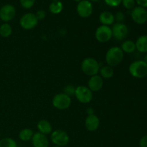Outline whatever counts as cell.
I'll return each instance as SVG.
<instances>
[{
    "instance_id": "obj_1",
    "label": "cell",
    "mask_w": 147,
    "mask_h": 147,
    "mask_svg": "<svg viewBox=\"0 0 147 147\" xmlns=\"http://www.w3.org/2000/svg\"><path fill=\"white\" fill-rule=\"evenodd\" d=\"M124 53L121 47H112L109 49L106 54V62L108 65L114 67L118 65L122 62Z\"/></svg>"
},
{
    "instance_id": "obj_2",
    "label": "cell",
    "mask_w": 147,
    "mask_h": 147,
    "mask_svg": "<svg viewBox=\"0 0 147 147\" xmlns=\"http://www.w3.org/2000/svg\"><path fill=\"white\" fill-rule=\"evenodd\" d=\"M100 64L93 57L85 58L81 63V70L87 76H91L98 75L100 70Z\"/></svg>"
},
{
    "instance_id": "obj_3",
    "label": "cell",
    "mask_w": 147,
    "mask_h": 147,
    "mask_svg": "<svg viewBox=\"0 0 147 147\" xmlns=\"http://www.w3.org/2000/svg\"><path fill=\"white\" fill-rule=\"evenodd\" d=\"M131 76L136 78H144L147 76V64L143 60H136L129 67Z\"/></svg>"
},
{
    "instance_id": "obj_4",
    "label": "cell",
    "mask_w": 147,
    "mask_h": 147,
    "mask_svg": "<svg viewBox=\"0 0 147 147\" xmlns=\"http://www.w3.org/2000/svg\"><path fill=\"white\" fill-rule=\"evenodd\" d=\"M50 134V139L52 142L57 146L63 147L66 146L69 143V135L65 131L57 129L53 131Z\"/></svg>"
},
{
    "instance_id": "obj_5",
    "label": "cell",
    "mask_w": 147,
    "mask_h": 147,
    "mask_svg": "<svg viewBox=\"0 0 147 147\" xmlns=\"http://www.w3.org/2000/svg\"><path fill=\"white\" fill-rule=\"evenodd\" d=\"M71 104V98L64 93H57L53 97V105L58 110H66Z\"/></svg>"
},
{
    "instance_id": "obj_6",
    "label": "cell",
    "mask_w": 147,
    "mask_h": 147,
    "mask_svg": "<svg viewBox=\"0 0 147 147\" xmlns=\"http://www.w3.org/2000/svg\"><path fill=\"white\" fill-rule=\"evenodd\" d=\"M74 96L81 103H88L93 99V92L86 86H79L76 88Z\"/></svg>"
},
{
    "instance_id": "obj_7",
    "label": "cell",
    "mask_w": 147,
    "mask_h": 147,
    "mask_svg": "<svg viewBox=\"0 0 147 147\" xmlns=\"http://www.w3.org/2000/svg\"><path fill=\"white\" fill-rule=\"evenodd\" d=\"M112 35L116 40L122 41L129 35V27L123 22H116L111 27Z\"/></svg>"
},
{
    "instance_id": "obj_8",
    "label": "cell",
    "mask_w": 147,
    "mask_h": 147,
    "mask_svg": "<svg viewBox=\"0 0 147 147\" xmlns=\"http://www.w3.org/2000/svg\"><path fill=\"white\" fill-rule=\"evenodd\" d=\"M95 36L99 42L105 43L109 42L112 38L111 27L106 25H100L96 29Z\"/></svg>"
},
{
    "instance_id": "obj_9",
    "label": "cell",
    "mask_w": 147,
    "mask_h": 147,
    "mask_svg": "<svg viewBox=\"0 0 147 147\" xmlns=\"http://www.w3.org/2000/svg\"><path fill=\"white\" fill-rule=\"evenodd\" d=\"M38 23V20L36 17L35 14L27 13L20 18V24L22 28L26 30H30L34 29Z\"/></svg>"
},
{
    "instance_id": "obj_10",
    "label": "cell",
    "mask_w": 147,
    "mask_h": 147,
    "mask_svg": "<svg viewBox=\"0 0 147 147\" xmlns=\"http://www.w3.org/2000/svg\"><path fill=\"white\" fill-rule=\"evenodd\" d=\"M131 16L133 21L138 24H144L147 22V11L144 7H135L131 10Z\"/></svg>"
},
{
    "instance_id": "obj_11",
    "label": "cell",
    "mask_w": 147,
    "mask_h": 147,
    "mask_svg": "<svg viewBox=\"0 0 147 147\" xmlns=\"http://www.w3.org/2000/svg\"><path fill=\"white\" fill-rule=\"evenodd\" d=\"M77 12L82 18H88L93 13V4L89 0H82L77 5Z\"/></svg>"
},
{
    "instance_id": "obj_12",
    "label": "cell",
    "mask_w": 147,
    "mask_h": 147,
    "mask_svg": "<svg viewBox=\"0 0 147 147\" xmlns=\"http://www.w3.org/2000/svg\"><path fill=\"white\" fill-rule=\"evenodd\" d=\"M16 16V9L11 4H5L0 9V19L4 23L11 21Z\"/></svg>"
},
{
    "instance_id": "obj_13",
    "label": "cell",
    "mask_w": 147,
    "mask_h": 147,
    "mask_svg": "<svg viewBox=\"0 0 147 147\" xmlns=\"http://www.w3.org/2000/svg\"><path fill=\"white\" fill-rule=\"evenodd\" d=\"M103 78L99 75L91 76L88 82V88L92 92L99 91L103 88Z\"/></svg>"
},
{
    "instance_id": "obj_14",
    "label": "cell",
    "mask_w": 147,
    "mask_h": 147,
    "mask_svg": "<svg viewBox=\"0 0 147 147\" xmlns=\"http://www.w3.org/2000/svg\"><path fill=\"white\" fill-rule=\"evenodd\" d=\"M32 144L34 147H48L49 140L46 135L37 132L34 133L32 138Z\"/></svg>"
},
{
    "instance_id": "obj_15",
    "label": "cell",
    "mask_w": 147,
    "mask_h": 147,
    "mask_svg": "<svg viewBox=\"0 0 147 147\" xmlns=\"http://www.w3.org/2000/svg\"><path fill=\"white\" fill-rule=\"evenodd\" d=\"M100 126V120L96 115H89L85 121L86 129L89 131H95Z\"/></svg>"
},
{
    "instance_id": "obj_16",
    "label": "cell",
    "mask_w": 147,
    "mask_h": 147,
    "mask_svg": "<svg viewBox=\"0 0 147 147\" xmlns=\"http://www.w3.org/2000/svg\"><path fill=\"white\" fill-rule=\"evenodd\" d=\"M99 21L101 23L102 25L109 26L111 24H113L114 22V15L111 11H104L100 13L99 16Z\"/></svg>"
},
{
    "instance_id": "obj_17",
    "label": "cell",
    "mask_w": 147,
    "mask_h": 147,
    "mask_svg": "<svg viewBox=\"0 0 147 147\" xmlns=\"http://www.w3.org/2000/svg\"><path fill=\"white\" fill-rule=\"evenodd\" d=\"M37 129L40 133L43 134L45 135L50 134L53 132V127L50 122L47 120H40L37 123Z\"/></svg>"
},
{
    "instance_id": "obj_18",
    "label": "cell",
    "mask_w": 147,
    "mask_h": 147,
    "mask_svg": "<svg viewBox=\"0 0 147 147\" xmlns=\"http://www.w3.org/2000/svg\"><path fill=\"white\" fill-rule=\"evenodd\" d=\"M135 44L138 51L142 53H147V34L140 36L136 40Z\"/></svg>"
},
{
    "instance_id": "obj_19",
    "label": "cell",
    "mask_w": 147,
    "mask_h": 147,
    "mask_svg": "<svg viewBox=\"0 0 147 147\" xmlns=\"http://www.w3.org/2000/svg\"><path fill=\"white\" fill-rule=\"evenodd\" d=\"M121 49L123 53H128V54H131V53H134L135 50H136V44L134 41L130 40H125L123 42L121 46Z\"/></svg>"
},
{
    "instance_id": "obj_20",
    "label": "cell",
    "mask_w": 147,
    "mask_h": 147,
    "mask_svg": "<svg viewBox=\"0 0 147 147\" xmlns=\"http://www.w3.org/2000/svg\"><path fill=\"white\" fill-rule=\"evenodd\" d=\"M99 73H100V76L103 78L110 79L114 75V70H113V67H111V66L104 65L100 67Z\"/></svg>"
},
{
    "instance_id": "obj_21",
    "label": "cell",
    "mask_w": 147,
    "mask_h": 147,
    "mask_svg": "<svg viewBox=\"0 0 147 147\" xmlns=\"http://www.w3.org/2000/svg\"><path fill=\"white\" fill-rule=\"evenodd\" d=\"M63 9V3L58 0H55L49 6V9L52 14H57L62 11Z\"/></svg>"
},
{
    "instance_id": "obj_22",
    "label": "cell",
    "mask_w": 147,
    "mask_h": 147,
    "mask_svg": "<svg viewBox=\"0 0 147 147\" xmlns=\"http://www.w3.org/2000/svg\"><path fill=\"white\" fill-rule=\"evenodd\" d=\"M34 135V132L30 129H24L19 133V138L23 142H28L31 140Z\"/></svg>"
},
{
    "instance_id": "obj_23",
    "label": "cell",
    "mask_w": 147,
    "mask_h": 147,
    "mask_svg": "<svg viewBox=\"0 0 147 147\" xmlns=\"http://www.w3.org/2000/svg\"><path fill=\"white\" fill-rule=\"evenodd\" d=\"M12 33V28L9 23H4L0 26V35L2 37H9Z\"/></svg>"
},
{
    "instance_id": "obj_24",
    "label": "cell",
    "mask_w": 147,
    "mask_h": 147,
    "mask_svg": "<svg viewBox=\"0 0 147 147\" xmlns=\"http://www.w3.org/2000/svg\"><path fill=\"white\" fill-rule=\"evenodd\" d=\"M0 147H17V144L13 139L6 137L0 140Z\"/></svg>"
},
{
    "instance_id": "obj_25",
    "label": "cell",
    "mask_w": 147,
    "mask_h": 147,
    "mask_svg": "<svg viewBox=\"0 0 147 147\" xmlns=\"http://www.w3.org/2000/svg\"><path fill=\"white\" fill-rule=\"evenodd\" d=\"M122 4L128 10H132L135 7L136 1L135 0H122Z\"/></svg>"
},
{
    "instance_id": "obj_26",
    "label": "cell",
    "mask_w": 147,
    "mask_h": 147,
    "mask_svg": "<svg viewBox=\"0 0 147 147\" xmlns=\"http://www.w3.org/2000/svg\"><path fill=\"white\" fill-rule=\"evenodd\" d=\"M20 4L24 9L32 8L35 3V0H20Z\"/></svg>"
},
{
    "instance_id": "obj_27",
    "label": "cell",
    "mask_w": 147,
    "mask_h": 147,
    "mask_svg": "<svg viewBox=\"0 0 147 147\" xmlns=\"http://www.w3.org/2000/svg\"><path fill=\"white\" fill-rule=\"evenodd\" d=\"M75 92H76V88L74 87L72 85H67L64 88V93H65L66 95L70 96H74Z\"/></svg>"
},
{
    "instance_id": "obj_28",
    "label": "cell",
    "mask_w": 147,
    "mask_h": 147,
    "mask_svg": "<svg viewBox=\"0 0 147 147\" xmlns=\"http://www.w3.org/2000/svg\"><path fill=\"white\" fill-rule=\"evenodd\" d=\"M106 4L110 7H118L121 3L122 0H104Z\"/></svg>"
},
{
    "instance_id": "obj_29",
    "label": "cell",
    "mask_w": 147,
    "mask_h": 147,
    "mask_svg": "<svg viewBox=\"0 0 147 147\" xmlns=\"http://www.w3.org/2000/svg\"><path fill=\"white\" fill-rule=\"evenodd\" d=\"M114 17L117 22H123L125 20V15L122 11H118L116 15H114Z\"/></svg>"
},
{
    "instance_id": "obj_30",
    "label": "cell",
    "mask_w": 147,
    "mask_h": 147,
    "mask_svg": "<svg viewBox=\"0 0 147 147\" xmlns=\"http://www.w3.org/2000/svg\"><path fill=\"white\" fill-rule=\"evenodd\" d=\"M36 17L39 20H42L45 18L46 17V12L44 11V10H38V11L36 12L35 14Z\"/></svg>"
},
{
    "instance_id": "obj_31",
    "label": "cell",
    "mask_w": 147,
    "mask_h": 147,
    "mask_svg": "<svg viewBox=\"0 0 147 147\" xmlns=\"http://www.w3.org/2000/svg\"><path fill=\"white\" fill-rule=\"evenodd\" d=\"M139 146L147 147V135L142 136L139 141Z\"/></svg>"
},
{
    "instance_id": "obj_32",
    "label": "cell",
    "mask_w": 147,
    "mask_h": 147,
    "mask_svg": "<svg viewBox=\"0 0 147 147\" xmlns=\"http://www.w3.org/2000/svg\"><path fill=\"white\" fill-rule=\"evenodd\" d=\"M139 7L146 8L147 7V0H135Z\"/></svg>"
},
{
    "instance_id": "obj_33",
    "label": "cell",
    "mask_w": 147,
    "mask_h": 147,
    "mask_svg": "<svg viewBox=\"0 0 147 147\" xmlns=\"http://www.w3.org/2000/svg\"><path fill=\"white\" fill-rule=\"evenodd\" d=\"M86 113H87L88 116H89V115H93L94 114V110H93V108H88L87 109V111H86Z\"/></svg>"
},
{
    "instance_id": "obj_34",
    "label": "cell",
    "mask_w": 147,
    "mask_h": 147,
    "mask_svg": "<svg viewBox=\"0 0 147 147\" xmlns=\"http://www.w3.org/2000/svg\"><path fill=\"white\" fill-rule=\"evenodd\" d=\"M143 61H144V62H145V63H146V64H147V53H146V55H145L144 57V60H143Z\"/></svg>"
},
{
    "instance_id": "obj_35",
    "label": "cell",
    "mask_w": 147,
    "mask_h": 147,
    "mask_svg": "<svg viewBox=\"0 0 147 147\" xmlns=\"http://www.w3.org/2000/svg\"><path fill=\"white\" fill-rule=\"evenodd\" d=\"M75 1H77V2H80V1H82V0H74Z\"/></svg>"
},
{
    "instance_id": "obj_36",
    "label": "cell",
    "mask_w": 147,
    "mask_h": 147,
    "mask_svg": "<svg viewBox=\"0 0 147 147\" xmlns=\"http://www.w3.org/2000/svg\"><path fill=\"white\" fill-rule=\"evenodd\" d=\"M89 1H99V0H89Z\"/></svg>"
},
{
    "instance_id": "obj_37",
    "label": "cell",
    "mask_w": 147,
    "mask_h": 147,
    "mask_svg": "<svg viewBox=\"0 0 147 147\" xmlns=\"http://www.w3.org/2000/svg\"><path fill=\"white\" fill-rule=\"evenodd\" d=\"M55 147H59V146H55Z\"/></svg>"
},
{
    "instance_id": "obj_38",
    "label": "cell",
    "mask_w": 147,
    "mask_h": 147,
    "mask_svg": "<svg viewBox=\"0 0 147 147\" xmlns=\"http://www.w3.org/2000/svg\"><path fill=\"white\" fill-rule=\"evenodd\" d=\"M0 137H1V134H0Z\"/></svg>"
}]
</instances>
